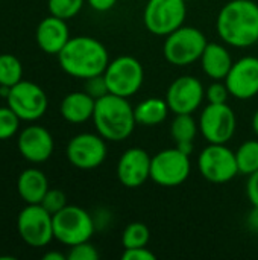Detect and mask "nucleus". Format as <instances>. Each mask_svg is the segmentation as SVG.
Masks as SVG:
<instances>
[{"instance_id":"obj_1","label":"nucleus","mask_w":258,"mask_h":260,"mask_svg":"<svg viewBox=\"0 0 258 260\" xmlns=\"http://www.w3.org/2000/svg\"><path fill=\"white\" fill-rule=\"evenodd\" d=\"M216 30L227 46L248 49L258 43V5L254 0H230L216 18Z\"/></svg>"},{"instance_id":"obj_2","label":"nucleus","mask_w":258,"mask_h":260,"mask_svg":"<svg viewBox=\"0 0 258 260\" xmlns=\"http://www.w3.org/2000/svg\"><path fill=\"white\" fill-rule=\"evenodd\" d=\"M61 69L71 78L88 79L103 75L109 64V52L102 41L88 35L73 37L58 53Z\"/></svg>"},{"instance_id":"obj_3","label":"nucleus","mask_w":258,"mask_h":260,"mask_svg":"<svg viewBox=\"0 0 258 260\" xmlns=\"http://www.w3.org/2000/svg\"><path fill=\"white\" fill-rule=\"evenodd\" d=\"M93 123L97 134L106 142L119 143L131 137L135 129L137 120L134 107L128 98L108 93L106 96L96 99Z\"/></svg>"},{"instance_id":"obj_4","label":"nucleus","mask_w":258,"mask_h":260,"mask_svg":"<svg viewBox=\"0 0 258 260\" xmlns=\"http://www.w3.org/2000/svg\"><path fill=\"white\" fill-rule=\"evenodd\" d=\"M208 40L205 34L195 26H181L169 34L163 44L166 61L175 67H187L201 59Z\"/></svg>"},{"instance_id":"obj_5","label":"nucleus","mask_w":258,"mask_h":260,"mask_svg":"<svg viewBox=\"0 0 258 260\" xmlns=\"http://www.w3.org/2000/svg\"><path fill=\"white\" fill-rule=\"evenodd\" d=\"M96 232L94 218L79 206H65L53 215V236L68 248L87 242Z\"/></svg>"},{"instance_id":"obj_6","label":"nucleus","mask_w":258,"mask_h":260,"mask_svg":"<svg viewBox=\"0 0 258 260\" xmlns=\"http://www.w3.org/2000/svg\"><path fill=\"white\" fill-rule=\"evenodd\" d=\"M103 76L111 94L129 99L143 87L144 67L135 56L120 55L109 61Z\"/></svg>"},{"instance_id":"obj_7","label":"nucleus","mask_w":258,"mask_h":260,"mask_svg":"<svg viewBox=\"0 0 258 260\" xmlns=\"http://www.w3.org/2000/svg\"><path fill=\"white\" fill-rule=\"evenodd\" d=\"M186 0H148L143 11V23L155 37H167L184 26L187 18Z\"/></svg>"},{"instance_id":"obj_8","label":"nucleus","mask_w":258,"mask_h":260,"mask_svg":"<svg viewBox=\"0 0 258 260\" xmlns=\"http://www.w3.org/2000/svg\"><path fill=\"white\" fill-rule=\"evenodd\" d=\"M198 169L204 180L213 184H225L240 172L236 152L222 143H208L198 157Z\"/></svg>"},{"instance_id":"obj_9","label":"nucleus","mask_w":258,"mask_h":260,"mask_svg":"<svg viewBox=\"0 0 258 260\" xmlns=\"http://www.w3.org/2000/svg\"><path fill=\"white\" fill-rule=\"evenodd\" d=\"M192 174L190 155L175 148L157 152L151 161V180L161 187H178Z\"/></svg>"},{"instance_id":"obj_10","label":"nucleus","mask_w":258,"mask_h":260,"mask_svg":"<svg viewBox=\"0 0 258 260\" xmlns=\"http://www.w3.org/2000/svg\"><path fill=\"white\" fill-rule=\"evenodd\" d=\"M199 133L207 143L227 145L236 134L237 117L227 104H207L198 119Z\"/></svg>"},{"instance_id":"obj_11","label":"nucleus","mask_w":258,"mask_h":260,"mask_svg":"<svg viewBox=\"0 0 258 260\" xmlns=\"http://www.w3.org/2000/svg\"><path fill=\"white\" fill-rule=\"evenodd\" d=\"M17 230L24 244L32 248L47 247L53 239V215L41 204H27L17 218Z\"/></svg>"},{"instance_id":"obj_12","label":"nucleus","mask_w":258,"mask_h":260,"mask_svg":"<svg viewBox=\"0 0 258 260\" xmlns=\"http://www.w3.org/2000/svg\"><path fill=\"white\" fill-rule=\"evenodd\" d=\"M65 155L73 168L91 171L105 163L108 145L97 133H81L70 139L65 148Z\"/></svg>"},{"instance_id":"obj_13","label":"nucleus","mask_w":258,"mask_h":260,"mask_svg":"<svg viewBox=\"0 0 258 260\" xmlns=\"http://www.w3.org/2000/svg\"><path fill=\"white\" fill-rule=\"evenodd\" d=\"M6 99L8 107L24 122H35L41 119L49 107L46 91L38 84L23 79L11 87Z\"/></svg>"},{"instance_id":"obj_14","label":"nucleus","mask_w":258,"mask_h":260,"mask_svg":"<svg viewBox=\"0 0 258 260\" xmlns=\"http://www.w3.org/2000/svg\"><path fill=\"white\" fill-rule=\"evenodd\" d=\"M164 99L170 113L193 114L201 108L205 99V87L196 76L182 75L170 82Z\"/></svg>"},{"instance_id":"obj_15","label":"nucleus","mask_w":258,"mask_h":260,"mask_svg":"<svg viewBox=\"0 0 258 260\" xmlns=\"http://www.w3.org/2000/svg\"><path fill=\"white\" fill-rule=\"evenodd\" d=\"M231 98L248 101L258 94V56L246 55L234 61L225 78Z\"/></svg>"},{"instance_id":"obj_16","label":"nucleus","mask_w":258,"mask_h":260,"mask_svg":"<svg viewBox=\"0 0 258 260\" xmlns=\"http://www.w3.org/2000/svg\"><path fill=\"white\" fill-rule=\"evenodd\" d=\"M152 157L146 149L134 146L128 148L119 158L116 174L122 186L128 189H138L151 180Z\"/></svg>"},{"instance_id":"obj_17","label":"nucleus","mask_w":258,"mask_h":260,"mask_svg":"<svg viewBox=\"0 0 258 260\" xmlns=\"http://www.w3.org/2000/svg\"><path fill=\"white\" fill-rule=\"evenodd\" d=\"M17 146L23 158L30 163L47 161L55 149V142L52 134L40 125L26 126L17 140Z\"/></svg>"},{"instance_id":"obj_18","label":"nucleus","mask_w":258,"mask_h":260,"mask_svg":"<svg viewBox=\"0 0 258 260\" xmlns=\"http://www.w3.org/2000/svg\"><path fill=\"white\" fill-rule=\"evenodd\" d=\"M38 47L49 55H56L64 49L67 41L71 38L67 26V20L50 15L40 21L35 32Z\"/></svg>"},{"instance_id":"obj_19","label":"nucleus","mask_w":258,"mask_h":260,"mask_svg":"<svg viewBox=\"0 0 258 260\" xmlns=\"http://www.w3.org/2000/svg\"><path fill=\"white\" fill-rule=\"evenodd\" d=\"M199 62L204 75L211 81H225L234 64V59L225 43H208Z\"/></svg>"},{"instance_id":"obj_20","label":"nucleus","mask_w":258,"mask_h":260,"mask_svg":"<svg viewBox=\"0 0 258 260\" xmlns=\"http://www.w3.org/2000/svg\"><path fill=\"white\" fill-rule=\"evenodd\" d=\"M96 99L91 98L85 90L68 93L59 105V113L64 120L73 125H81L93 119Z\"/></svg>"},{"instance_id":"obj_21","label":"nucleus","mask_w":258,"mask_h":260,"mask_svg":"<svg viewBox=\"0 0 258 260\" xmlns=\"http://www.w3.org/2000/svg\"><path fill=\"white\" fill-rule=\"evenodd\" d=\"M49 180L36 168L24 169L17 180V192L26 204H40L49 190Z\"/></svg>"},{"instance_id":"obj_22","label":"nucleus","mask_w":258,"mask_h":260,"mask_svg":"<svg viewBox=\"0 0 258 260\" xmlns=\"http://www.w3.org/2000/svg\"><path fill=\"white\" fill-rule=\"evenodd\" d=\"M170 113V108L163 98H148L134 107L137 125L157 126L163 123Z\"/></svg>"},{"instance_id":"obj_23","label":"nucleus","mask_w":258,"mask_h":260,"mask_svg":"<svg viewBox=\"0 0 258 260\" xmlns=\"http://www.w3.org/2000/svg\"><path fill=\"white\" fill-rule=\"evenodd\" d=\"M198 133L199 125L193 114H175L170 123V136L175 140V143L195 142Z\"/></svg>"},{"instance_id":"obj_24","label":"nucleus","mask_w":258,"mask_h":260,"mask_svg":"<svg viewBox=\"0 0 258 260\" xmlns=\"http://www.w3.org/2000/svg\"><path fill=\"white\" fill-rule=\"evenodd\" d=\"M236 160L239 172L243 175H251L258 171V140L251 139L243 142L236 151Z\"/></svg>"},{"instance_id":"obj_25","label":"nucleus","mask_w":258,"mask_h":260,"mask_svg":"<svg viewBox=\"0 0 258 260\" xmlns=\"http://www.w3.org/2000/svg\"><path fill=\"white\" fill-rule=\"evenodd\" d=\"M23 78V64L12 53L0 55V85L14 87Z\"/></svg>"},{"instance_id":"obj_26","label":"nucleus","mask_w":258,"mask_h":260,"mask_svg":"<svg viewBox=\"0 0 258 260\" xmlns=\"http://www.w3.org/2000/svg\"><path fill=\"white\" fill-rule=\"evenodd\" d=\"M151 241V230L143 222H131L122 233V245L125 248L148 247Z\"/></svg>"},{"instance_id":"obj_27","label":"nucleus","mask_w":258,"mask_h":260,"mask_svg":"<svg viewBox=\"0 0 258 260\" xmlns=\"http://www.w3.org/2000/svg\"><path fill=\"white\" fill-rule=\"evenodd\" d=\"M85 0H47V8L50 15L59 17L62 20H70L81 12Z\"/></svg>"},{"instance_id":"obj_28","label":"nucleus","mask_w":258,"mask_h":260,"mask_svg":"<svg viewBox=\"0 0 258 260\" xmlns=\"http://www.w3.org/2000/svg\"><path fill=\"white\" fill-rule=\"evenodd\" d=\"M20 120L9 107H0V140H8L17 134Z\"/></svg>"},{"instance_id":"obj_29","label":"nucleus","mask_w":258,"mask_h":260,"mask_svg":"<svg viewBox=\"0 0 258 260\" xmlns=\"http://www.w3.org/2000/svg\"><path fill=\"white\" fill-rule=\"evenodd\" d=\"M50 215L58 213L67 206V197L62 190L59 189H49L47 193L44 195L43 201L40 203Z\"/></svg>"},{"instance_id":"obj_30","label":"nucleus","mask_w":258,"mask_h":260,"mask_svg":"<svg viewBox=\"0 0 258 260\" xmlns=\"http://www.w3.org/2000/svg\"><path fill=\"white\" fill-rule=\"evenodd\" d=\"M231 98L225 81H213L205 88V99L208 104H227Z\"/></svg>"},{"instance_id":"obj_31","label":"nucleus","mask_w":258,"mask_h":260,"mask_svg":"<svg viewBox=\"0 0 258 260\" xmlns=\"http://www.w3.org/2000/svg\"><path fill=\"white\" fill-rule=\"evenodd\" d=\"M99 251L97 248L90 242H81L73 247H70V251L67 254L68 260H97L99 259Z\"/></svg>"},{"instance_id":"obj_32","label":"nucleus","mask_w":258,"mask_h":260,"mask_svg":"<svg viewBox=\"0 0 258 260\" xmlns=\"http://www.w3.org/2000/svg\"><path fill=\"white\" fill-rule=\"evenodd\" d=\"M84 90L91 98H94V99H100V98H103V96H106L109 93L108 84H106V79H105L103 75H97V76H93V78L85 79Z\"/></svg>"},{"instance_id":"obj_33","label":"nucleus","mask_w":258,"mask_h":260,"mask_svg":"<svg viewBox=\"0 0 258 260\" xmlns=\"http://www.w3.org/2000/svg\"><path fill=\"white\" fill-rule=\"evenodd\" d=\"M123 260H155L157 256L146 247H137V248H125L122 253Z\"/></svg>"},{"instance_id":"obj_34","label":"nucleus","mask_w":258,"mask_h":260,"mask_svg":"<svg viewBox=\"0 0 258 260\" xmlns=\"http://www.w3.org/2000/svg\"><path fill=\"white\" fill-rule=\"evenodd\" d=\"M246 197L251 203L252 207L258 209V171L251 174L248 177V183H246Z\"/></svg>"},{"instance_id":"obj_35","label":"nucleus","mask_w":258,"mask_h":260,"mask_svg":"<svg viewBox=\"0 0 258 260\" xmlns=\"http://www.w3.org/2000/svg\"><path fill=\"white\" fill-rule=\"evenodd\" d=\"M87 3L96 12H108L116 6L117 0H87Z\"/></svg>"},{"instance_id":"obj_36","label":"nucleus","mask_w":258,"mask_h":260,"mask_svg":"<svg viewBox=\"0 0 258 260\" xmlns=\"http://www.w3.org/2000/svg\"><path fill=\"white\" fill-rule=\"evenodd\" d=\"M111 221V213L108 210H97V218H94L96 229H105Z\"/></svg>"},{"instance_id":"obj_37","label":"nucleus","mask_w":258,"mask_h":260,"mask_svg":"<svg viewBox=\"0 0 258 260\" xmlns=\"http://www.w3.org/2000/svg\"><path fill=\"white\" fill-rule=\"evenodd\" d=\"M246 225L251 232L258 233V209L252 207V210L249 212L248 218H246Z\"/></svg>"},{"instance_id":"obj_38","label":"nucleus","mask_w":258,"mask_h":260,"mask_svg":"<svg viewBox=\"0 0 258 260\" xmlns=\"http://www.w3.org/2000/svg\"><path fill=\"white\" fill-rule=\"evenodd\" d=\"M176 148L179 151H182L184 154L192 155L193 154V149H195V142H181V143H176Z\"/></svg>"},{"instance_id":"obj_39","label":"nucleus","mask_w":258,"mask_h":260,"mask_svg":"<svg viewBox=\"0 0 258 260\" xmlns=\"http://www.w3.org/2000/svg\"><path fill=\"white\" fill-rule=\"evenodd\" d=\"M67 256H64L62 253L59 251H47L44 256H43V260H65Z\"/></svg>"},{"instance_id":"obj_40","label":"nucleus","mask_w":258,"mask_h":260,"mask_svg":"<svg viewBox=\"0 0 258 260\" xmlns=\"http://www.w3.org/2000/svg\"><path fill=\"white\" fill-rule=\"evenodd\" d=\"M251 126H252V131L255 133V136L258 137V108L255 110L254 116H252V120H251Z\"/></svg>"},{"instance_id":"obj_41","label":"nucleus","mask_w":258,"mask_h":260,"mask_svg":"<svg viewBox=\"0 0 258 260\" xmlns=\"http://www.w3.org/2000/svg\"><path fill=\"white\" fill-rule=\"evenodd\" d=\"M186 2H190V0H186Z\"/></svg>"}]
</instances>
